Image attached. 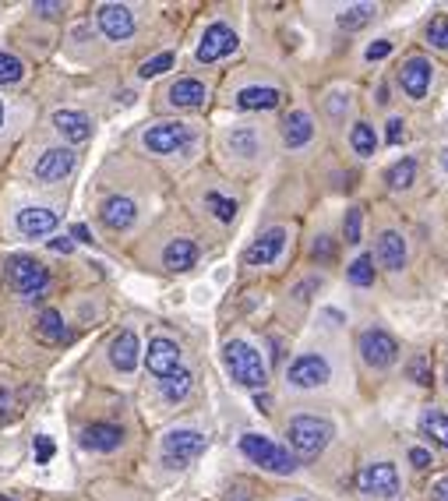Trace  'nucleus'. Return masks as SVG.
Listing matches in <instances>:
<instances>
[{
	"label": "nucleus",
	"instance_id": "obj_1",
	"mask_svg": "<svg viewBox=\"0 0 448 501\" xmlns=\"http://www.w3.org/2000/svg\"><path fill=\"white\" fill-rule=\"evenodd\" d=\"M223 360H226L233 381H241L244 388H265L269 385V368H265L261 353L244 339H230L223 346Z\"/></svg>",
	"mask_w": 448,
	"mask_h": 501
},
{
	"label": "nucleus",
	"instance_id": "obj_2",
	"mask_svg": "<svg viewBox=\"0 0 448 501\" xmlns=\"http://www.w3.org/2000/svg\"><path fill=\"white\" fill-rule=\"evenodd\" d=\"M286 438H289L297 456H318V452H325L328 442L335 438V427L325 417L300 414V417H293L286 424Z\"/></svg>",
	"mask_w": 448,
	"mask_h": 501
},
{
	"label": "nucleus",
	"instance_id": "obj_3",
	"mask_svg": "<svg viewBox=\"0 0 448 501\" xmlns=\"http://www.w3.org/2000/svg\"><path fill=\"white\" fill-rule=\"evenodd\" d=\"M241 452H244L254 466L269 469V473H283L286 477V473L297 469V456H289V449H283L279 442H272V438H265V434H244V438H241Z\"/></svg>",
	"mask_w": 448,
	"mask_h": 501
},
{
	"label": "nucleus",
	"instance_id": "obj_4",
	"mask_svg": "<svg viewBox=\"0 0 448 501\" xmlns=\"http://www.w3.org/2000/svg\"><path fill=\"white\" fill-rule=\"evenodd\" d=\"M7 276H11V287L22 296H42L46 287H50V272L42 269L36 258H29V254H14L7 261Z\"/></svg>",
	"mask_w": 448,
	"mask_h": 501
},
{
	"label": "nucleus",
	"instance_id": "obj_5",
	"mask_svg": "<svg viewBox=\"0 0 448 501\" xmlns=\"http://www.w3.org/2000/svg\"><path fill=\"white\" fill-rule=\"evenodd\" d=\"M205 452V434L191 427H177L163 438V462L173 469H184L187 462H195Z\"/></svg>",
	"mask_w": 448,
	"mask_h": 501
},
{
	"label": "nucleus",
	"instance_id": "obj_6",
	"mask_svg": "<svg viewBox=\"0 0 448 501\" xmlns=\"http://www.w3.org/2000/svg\"><path fill=\"white\" fill-rule=\"evenodd\" d=\"M357 487L367 498H385L392 501L399 495V469L392 462H367L357 477Z\"/></svg>",
	"mask_w": 448,
	"mask_h": 501
},
{
	"label": "nucleus",
	"instance_id": "obj_7",
	"mask_svg": "<svg viewBox=\"0 0 448 501\" xmlns=\"http://www.w3.org/2000/svg\"><path fill=\"white\" fill-rule=\"evenodd\" d=\"M357 350H361L367 368H392L396 357H399L396 335L385 332V329H364L361 339H357Z\"/></svg>",
	"mask_w": 448,
	"mask_h": 501
},
{
	"label": "nucleus",
	"instance_id": "obj_8",
	"mask_svg": "<svg viewBox=\"0 0 448 501\" xmlns=\"http://www.w3.org/2000/svg\"><path fill=\"white\" fill-rule=\"evenodd\" d=\"M187 141H191V127L180 124V121H160V124H152L142 134V145L149 152H156V156H169V152L184 149Z\"/></svg>",
	"mask_w": 448,
	"mask_h": 501
},
{
	"label": "nucleus",
	"instance_id": "obj_9",
	"mask_svg": "<svg viewBox=\"0 0 448 501\" xmlns=\"http://www.w3.org/2000/svg\"><path fill=\"white\" fill-rule=\"evenodd\" d=\"M328 378H332V368L322 353H300L286 371V381L293 388H322L328 385Z\"/></svg>",
	"mask_w": 448,
	"mask_h": 501
},
{
	"label": "nucleus",
	"instance_id": "obj_10",
	"mask_svg": "<svg viewBox=\"0 0 448 501\" xmlns=\"http://www.w3.org/2000/svg\"><path fill=\"white\" fill-rule=\"evenodd\" d=\"M96 25H99V32H103L106 40L123 42L134 36V11L123 7V4H103V7L96 11Z\"/></svg>",
	"mask_w": 448,
	"mask_h": 501
},
{
	"label": "nucleus",
	"instance_id": "obj_11",
	"mask_svg": "<svg viewBox=\"0 0 448 501\" xmlns=\"http://www.w3.org/2000/svg\"><path fill=\"white\" fill-rule=\"evenodd\" d=\"M237 32L230 29V25H223V22H215V25H208L205 29L202 42H198V60L202 64H215V60H223V57H230L233 50H237Z\"/></svg>",
	"mask_w": 448,
	"mask_h": 501
},
{
	"label": "nucleus",
	"instance_id": "obj_12",
	"mask_svg": "<svg viewBox=\"0 0 448 501\" xmlns=\"http://www.w3.org/2000/svg\"><path fill=\"white\" fill-rule=\"evenodd\" d=\"M145 364H149V371H152V375L163 381L166 375L180 371V346H177L173 339H166V335H156V339L149 342Z\"/></svg>",
	"mask_w": 448,
	"mask_h": 501
},
{
	"label": "nucleus",
	"instance_id": "obj_13",
	"mask_svg": "<svg viewBox=\"0 0 448 501\" xmlns=\"http://www.w3.org/2000/svg\"><path fill=\"white\" fill-rule=\"evenodd\" d=\"M431 75H434V68H431L427 57H409L407 64L399 68V85H403V92L409 99H424L427 88H431Z\"/></svg>",
	"mask_w": 448,
	"mask_h": 501
},
{
	"label": "nucleus",
	"instance_id": "obj_14",
	"mask_svg": "<svg viewBox=\"0 0 448 501\" xmlns=\"http://www.w3.org/2000/svg\"><path fill=\"white\" fill-rule=\"evenodd\" d=\"M286 248V230L283 226H272V230H265L251 248H247L244 261L247 265H272Z\"/></svg>",
	"mask_w": 448,
	"mask_h": 501
},
{
	"label": "nucleus",
	"instance_id": "obj_15",
	"mask_svg": "<svg viewBox=\"0 0 448 501\" xmlns=\"http://www.w3.org/2000/svg\"><path fill=\"white\" fill-rule=\"evenodd\" d=\"M71 169H75V152L71 149H46L40 156V163H36V177L42 184H57V180L71 177Z\"/></svg>",
	"mask_w": 448,
	"mask_h": 501
},
{
	"label": "nucleus",
	"instance_id": "obj_16",
	"mask_svg": "<svg viewBox=\"0 0 448 501\" xmlns=\"http://www.w3.org/2000/svg\"><path fill=\"white\" fill-rule=\"evenodd\" d=\"M99 219L106 223V230L123 233V230H131V226H134V219H138V205H134L131 198H123V195H114V198H106V202L99 205Z\"/></svg>",
	"mask_w": 448,
	"mask_h": 501
},
{
	"label": "nucleus",
	"instance_id": "obj_17",
	"mask_svg": "<svg viewBox=\"0 0 448 501\" xmlns=\"http://www.w3.org/2000/svg\"><path fill=\"white\" fill-rule=\"evenodd\" d=\"M57 223H60V215L53 209H42V205H32V209L18 212V230H22V237H32V241L50 237V233L57 230Z\"/></svg>",
	"mask_w": 448,
	"mask_h": 501
},
{
	"label": "nucleus",
	"instance_id": "obj_18",
	"mask_svg": "<svg viewBox=\"0 0 448 501\" xmlns=\"http://www.w3.org/2000/svg\"><path fill=\"white\" fill-rule=\"evenodd\" d=\"M374 258H378V265H381L385 272H399V269H407V241H403V233L385 230V233L378 237Z\"/></svg>",
	"mask_w": 448,
	"mask_h": 501
},
{
	"label": "nucleus",
	"instance_id": "obj_19",
	"mask_svg": "<svg viewBox=\"0 0 448 501\" xmlns=\"http://www.w3.org/2000/svg\"><path fill=\"white\" fill-rule=\"evenodd\" d=\"M82 445L88 452H114L123 445V431L117 424H88L82 431Z\"/></svg>",
	"mask_w": 448,
	"mask_h": 501
},
{
	"label": "nucleus",
	"instance_id": "obj_20",
	"mask_svg": "<svg viewBox=\"0 0 448 501\" xmlns=\"http://www.w3.org/2000/svg\"><path fill=\"white\" fill-rule=\"evenodd\" d=\"M138 357H142L138 335L131 332V329H123V332L110 342V360H114V368L127 375V371H134V368H138Z\"/></svg>",
	"mask_w": 448,
	"mask_h": 501
},
{
	"label": "nucleus",
	"instance_id": "obj_21",
	"mask_svg": "<svg viewBox=\"0 0 448 501\" xmlns=\"http://www.w3.org/2000/svg\"><path fill=\"white\" fill-rule=\"evenodd\" d=\"M166 103L177 106V110H198L205 103V85L198 78H180V82L169 85Z\"/></svg>",
	"mask_w": 448,
	"mask_h": 501
},
{
	"label": "nucleus",
	"instance_id": "obj_22",
	"mask_svg": "<svg viewBox=\"0 0 448 501\" xmlns=\"http://www.w3.org/2000/svg\"><path fill=\"white\" fill-rule=\"evenodd\" d=\"M53 127H57L68 141H75V145H82V141L92 138V121H88L85 114H78V110H57V114H53Z\"/></svg>",
	"mask_w": 448,
	"mask_h": 501
},
{
	"label": "nucleus",
	"instance_id": "obj_23",
	"mask_svg": "<svg viewBox=\"0 0 448 501\" xmlns=\"http://www.w3.org/2000/svg\"><path fill=\"white\" fill-rule=\"evenodd\" d=\"M283 103V92L279 88H269V85H247L237 92V106L241 110H276Z\"/></svg>",
	"mask_w": 448,
	"mask_h": 501
},
{
	"label": "nucleus",
	"instance_id": "obj_24",
	"mask_svg": "<svg viewBox=\"0 0 448 501\" xmlns=\"http://www.w3.org/2000/svg\"><path fill=\"white\" fill-rule=\"evenodd\" d=\"M195 261H198V244L187 237L169 241V248L163 250V265L169 272H187V269H195Z\"/></svg>",
	"mask_w": 448,
	"mask_h": 501
},
{
	"label": "nucleus",
	"instance_id": "obj_25",
	"mask_svg": "<svg viewBox=\"0 0 448 501\" xmlns=\"http://www.w3.org/2000/svg\"><path fill=\"white\" fill-rule=\"evenodd\" d=\"M311 138H315V121H311V114L293 110L283 121V141L289 149H300V145H307Z\"/></svg>",
	"mask_w": 448,
	"mask_h": 501
},
{
	"label": "nucleus",
	"instance_id": "obj_26",
	"mask_svg": "<svg viewBox=\"0 0 448 501\" xmlns=\"http://www.w3.org/2000/svg\"><path fill=\"white\" fill-rule=\"evenodd\" d=\"M420 431L434 442V445H442L448 449V414L445 410H438V406H427L424 414H420Z\"/></svg>",
	"mask_w": 448,
	"mask_h": 501
},
{
	"label": "nucleus",
	"instance_id": "obj_27",
	"mask_svg": "<svg viewBox=\"0 0 448 501\" xmlns=\"http://www.w3.org/2000/svg\"><path fill=\"white\" fill-rule=\"evenodd\" d=\"M374 14H378L374 4H353V7H346V11L339 14V29L357 32V29H364L367 22H374Z\"/></svg>",
	"mask_w": 448,
	"mask_h": 501
},
{
	"label": "nucleus",
	"instance_id": "obj_28",
	"mask_svg": "<svg viewBox=\"0 0 448 501\" xmlns=\"http://www.w3.org/2000/svg\"><path fill=\"white\" fill-rule=\"evenodd\" d=\"M163 396L169 399V403H180V399H187V392H191V385H195V378H191V371H173V375H166L163 381Z\"/></svg>",
	"mask_w": 448,
	"mask_h": 501
},
{
	"label": "nucleus",
	"instance_id": "obj_29",
	"mask_svg": "<svg viewBox=\"0 0 448 501\" xmlns=\"http://www.w3.org/2000/svg\"><path fill=\"white\" fill-rule=\"evenodd\" d=\"M350 145H353V152L357 156H374V149H378V134H374V127L370 124H353L350 131Z\"/></svg>",
	"mask_w": 448,
	"mask_h": 501
},
{
	"label": "nucleus",
	"instance_id": "obj_30",
	"mask_svg": "<svg viewBox=\"0 0 448 501\" xmlns=\"http://www.w3.org/2000/svg\"><path fill=\"white\" fill-rule=\"evenodd\" d=\"M230 149L237 156H258V131L254 127H233L230 131Z\"/></svg>",
	"mask_w": 448,
	"mask_h": 501
},
{
	"label": "nucleus",
	"instance_id": "obj_31",
	"mask_svg": "<svg viewBox=\"0 0 448 501\" xmlns=\"http://www.w3.org/2000/svg\"><path fill=\"white\" fill-rule=\"evenodd\" d=\"M413 177H416V159H399L396 167H389V173H385V184L389 187H396V191H403V187H409L413 184Z\"/></svg>",
	"mask_w": 448,
	"mask_h": 501
},
{
	"label": "nucleus",
	"instance_id": "obj_32",
	"mask_svg": "<svg viewBox=\"0 0 448 501\" xmlns=\"http://www.w3.org/2000/svg\"><path fill=\"white\" fill-rule=\"evenodd\" d=\"M64 335H68V329H64L60 314H57V311H42L40 314V339L42 342H60Z\"/></svg>",
	"mask_w": 448,
	"mask_h": 501
},
{
	"label": "nucleus",
	"instance_id": "obj_33",
	"mask_svg": "<svg viewBox=\"0 0 448 501\" xmlns=\"http://www.w3.org/2000/svg\"><path fill=\"white\" fill-rule=\"evenodd\" d=\"M205 205H208V212H212L215 219H223V223H230V219L237 215V202L226 198V195H219V191H208V195H205Z\"/></svg>",
	"mask_w": 448,
	"mask_h": 501
},
{
	"label": "nucleus",
	"instance_id": "obj_34",
	"mask_svg": "<svg viewBox=\"0 0 448 501\" xmlns=\"http://www.w3.org/2000/svg\"><path fill=\"white\" fill-rule=\"evenodd\" d=\"M350 283H353V287H370V283H374V258H370V254H361V258L350 265Z\"/></svg>",
	"mask_w": 448,
	"mask_h": 501
},
{
	"label": "nucleus",
	"instance_id": "obj_35",
	"mask_svg": "<svg viewBox=\"0 0 448 501\" xmlns=\"http://www.w3.org/2000/svg\"><path fill=\"white\" fill-rule=\"evenodd\" d=\"M22 75H25V64L18 57H11V53H0V85L22 82Z\"/></svg>",
	"mask_w": 448,
	"mask_h": 501
},
{
	"label": "nucleus",
	"instance_id": "obj_36",
	"mask_svg": "<svg viewBox=\"0 0 448 501\" xmlns=\"http://www.w3.org/2000/svg\"><path fill=\"white\" fill-rule=\"evenodd\" d=\"M361 223H364V212L361 209L346 212V219H343V237H346V244H361Z\"/></svg>",
	"mask_w": 448,
	"mask_h": 501
},
{
	"label": "nucleus",
	"instance_id": "obj_37",
	"mask_svg": "<svg viewBox=\"0 0 448 501\" xmlns=\"http://www.w3.org/2000/svg\"><path fill=\"white\" fill-rule=\"evenodd\" d=\"M173 68V53H160V57H152V60H145L142 64V78H156V75H163V71H169Z\"/></svg>",
	"mask_w": 448,
	"mask_h": 501
},
{
	"label": "nucleus",
	"instance_id": "obj_38",
	"mask_svg": "<svg viewBox=\"0 0 448 501\" xmlns=\"http://www.w3.org/2000/svg\"><path fill=\"white\" fill-rule=\"evenodd\" d=\"M427 42L438 46V50H448V18H434L427 25Z\"/></svg>",
	"mask_w": 448,
	"mask_h": 501
},
{
	"label": "nucleus",
	"instance_id": "obj_39",
	"mask_svg": "<svg viewBox=\"0 0 448 501\" xmlns=\"http://www.w3.org/2000/svg\"><path fill=\"white\" fill-rule=\"evenodd\" d=\"M53 456H57V442H53V438H46V434H36V462L46 466Z\"/></svg>",
	"mask_w": 448,
	"mask_h": 501
},
{
	"label": "nucleus",
	"instance_id": "obj_40",
	"mask_svg": "<svg viewBox=\"0 0 448 501\" xmlns=\"http://www.w3.org/2000/svg\"><path fill=\"white\" fill-rule=\"evenodd\" d=\"M14 388H0V424H7V420H14Z\"/></svg>",
	"mask_w": 448,
	"mask_h": 501
},
{
	"label": "nucleus",
	"instance_id": "obj_41",
	"mask_svg": "<svg viewBox=\"0 0 448 501\" xmlns=\"http://www.w3.org/2000/svg\"><path fill=\"white\" fill-rule=\"evenodd\" d=\"M403 134H407V121L392 117V121H389V134H385V138H389V145H399V141H403Z\"/></svg>",
	"mask_w": 448,
	"mask_h": 501
},
{
	"label": "nucleus",
	"instance_id": "obj_42",
	"mask_svg": "<svg viewBox=\"0 0 448 501\" xmlns=\"http://www.w3.org/2000/svg\"><path fill=\"white\" fill-rule=\"evenodd\" d=\"M392 53V42L389 40H378L367 46V60H381V57H389Z\"/></svg>",
	"mask_w": 448,
	"mask_h": 501
},
{
	"label": "nucleus",
	"instance_id": "obj_43",
	"mask_svg": "<svg viewBox=\"0 0 448 501\" xmlns=\"http://www.w3.org/2000/svg\"><path fill=\"white\" fill-rule=\"evenodd\" d=\"M409 375L416 378V385H427V381H431V375H427V360H424V357H416V360L409 364Z\"/></svg>",
	"mask_w": 448,
	"mask_h": 501
},
{
	"label": "nucleus",
	"instance_id": "obj_44",
	"mask_svg": "<svg viewBox=\"0 0 448 501\" xmlns=\"http://www.w3.org/2000/svg\"><path fill=\"white\" fill-rule=\"evenodd\" d=\"M409 462H413L416 469H427V466H431V452H427V449H409Z\"/></svg>",
	"mask_w": 448,
	"mask_h": 501
},
{
	"label": "nucleus",
	"instance_id": "obj_45",
	"mask_svg": "<svg viewBox=\"0 0 448 501\" xmlns=\"http://www.w3.org/2000/svg\"><path fill=\"white\" fill-rule=\"evenodd\" d=\"M431 501H448V477L431 484Z\"/></svg>",
	"mask_w": 448,
	"mask_h": 501
},
{
	"label": "nucleus",
	"instance_id": "obj_46",
	"mask_svg": "<svg viewBox=\"0 0 448 501\" xmlns=\"http://www.w3.org/2000/svg\"><path fill=\"white\" fill-rule=\"evenodd\" d=\"M36 11H40L42 18H53L57 11H64V4H57V0H53V4H46V0H40V4H36Z\"/></svg>",
	"mask_w": 448,
	"mask_h": 501
},
{
	"label": "nucleus",
	"instance_id": "obj_47",
	"mask_svg": "<svg viewBox=\"0 0 448 501\" xmlns=\"http://www.w3.org/2000/svg\"><path fill=\"white\" fill-rule=\"evenodd\" d=\"M71 237H75L78 244H92V233H88V226H82V223L71 226Z\"/></svg>",
	"mask_w": 448,
	"mask_h": 501
},
{
	"label": "nucleus",
	"instance_id": "obj_48",
	"mask_svg": "<svg viewBox=\"0 0 448 501\" xmlns=\"http://www.w3.org/2000/svg\"><path fill=\"white\" fill-rule=\"evenodd\" d=\"M50 248L60 250V254H71V250H75V244H71V237H53V241H50Z\"/></svg>",
	"mask_w": 448,
	"mask_h": 501
},
{
	"label": "nucleus",
	"instance_id": "obj_49",
	"mask_svg": "<svg viewBox=\"0 0 448 501\" xmlns=\"http://www.w3.org/2000/svg\"><path fill=\"white\" fill-rule=\"evenodd\" d=\"M315 254H322V258H328V254H332V244H328V237H318V244H315Z\"/></svg>",
	"mask_w": 448,
	"mask_h": 501
},
{
	"label": "nucleus",
	"instance_id": "obj_50",
	"mask_svg": "<svg viewBox=\"0 0 448 501\" xmlns=\"http://www.w3.org/2000/svg\"><path fill=\"white\" fill-rule=\"evenodd\" d=\"M0 501H22L18 495H0Z\"/></svg>",
	"mask_w": 448,
	"mask_h": 501
},
{
	"label": "nucleus",
	"instance_id": "obj_51",
	"mask_svg": "<svg viewBox=\"0 0 448 501\" xmlns=\"http://www.w3.org/2000/svg\"><path fill=\"white\" fill-rule=\"evenodd\" d=\"M442 167H445V173H448V149L442 152Z\"/></svg>",
	"mask_w": 448,
	"mask_h": 501
},
{
	"label": "nucleus",
	"instance_id": "obj_52",
	"mask_svg": "<svg viewBox=\"0 0 448 501\" xmlns=\"http://www.w3.org/2000/svg\"><path fill=\"white\" fill-rule=\"evenodd\" d=\"M0 124H4V103H0Z\"/></svg>",
	"mask_w": 448,
	"mask_h": 501
},
{
	"label": "nucleus",
	"instance_id": "obj_53",
	"mask_svg": "<svg viewBox=\"0 0 448 501\" xmlns=\"http://www.w3.org/2000/svg\"><path fill=\"white\" fill-rule=\"evenodd\" d=\"M293 501H307V498H293Z\"/></svg>",
	"mask_w": 448,
	"mask_h": 501
}]
</instances>
